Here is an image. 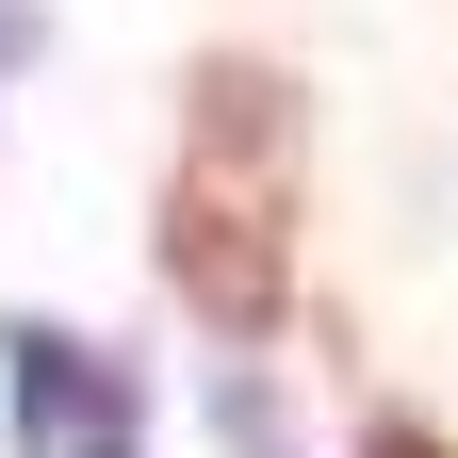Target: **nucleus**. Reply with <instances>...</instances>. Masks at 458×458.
Masks as SVG:
<instances>
[{
  "label": "nucleus",
  "instance_id": "nucleus-1",
  "mask_svg": "<svg viewBox=\"0 0 458 458\" xmlns=\"http://www.w3.org/2000/svg\"><path fill=\"white\" fill-rule=\"evenodd\" d=\"M164 278L181 311H213L229 344H262L295 295V82L213 49L181 82V148H164Z\"/></svg>",
  "mask_w": 458,
  "mask_h": 458
},
{
  "label": "nucleus",
  "instance_id": "nucleus-2",
  "mask_svg": "<svg viewBox=\"0 0 458 458\" xmlns=\"http://www.w3.org/2000/svg\"><path fill=\"white\" fill-rule=\"evenodd\" d=\"M17 442H33V458H131V393H114L98 344L17 327Z\"/></svg>",
  "mask_w": 458,
  "mask_h": 458
},
{
  "label": "nucleus",
  "instance_id": "nucleus-3",
  "mask_svg": "<svg viewBox=\"0 0 458 458\" xmlns=\"http://www.w3.org/2000/svg\"><path fill=\"white\" fill-rule=\"evenodd\" d=\"M360 458H458V442H426V426H377V442H360Z\"/></svg>",
  "mask_w": 458,
  "mask_h": 458
}]
</instances>
